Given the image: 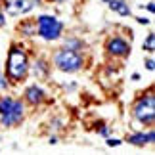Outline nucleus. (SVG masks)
Returning a JSON list of instances; mask_svg holds the SVG:
<instances>
[{
    "mask_svg": "<svg viewBox=\"0 0 155 155\" xmlns=\"http://www.w3.org/2000/svg\"><path fill=\"white\" fill-rule=\"evenodd\" d=\"M29 73V56L19 46H12L6 59V79L12 82H19Z\"/></svg>",
    "mask_w": 155,
    "mask_h": 155,
    "instance_id": "1",
    "label": "nucleus"
},
{
    "mask_svg": "<svg viewBox=\"0 0 155 155\" xmlns=\"http://www.w3.org/2000/svg\"><path fill=\"white\" fill-rule=\"evenodd\" d=\"M132 115L136 121H140L146 127H151L155 123V96L153 94H146L142 96L132 107Z\"/></svg>",
    "mask_w": 155,
    "mask_h": 155,
    "instance_id": "2",
    "label": "nucleus"
},
{
    "mask_svg": "<svg viewBox=\"0 0 155 155\" xmlns=\"http://www.w3.org/2000/svg\"><path fill=\"white\" fill-rule=\"evenodd\" d=\"M54 63H56V67L59 71H63V73H77V71L82 69V65H84V59L79 52H73V50H59L56 52V56H54Z\"/></svg>",
    "mask_w": 155,
    "mask_h": 155,
    "instance_id": "3",
    "label": "nucleus"
},
{
    "mask_svg": "<svg viewBox=\"0 0 155 155\" xmlns=\"http://www.w3.org/2000/svg\"><path fill=\"white\" fill-rule=\"evenodd\" d=\"M61 21L56 19L54 15H38L37 17V35L44 40H56L61 35Z\"/></svg>",
    "mask_w": 155,
    "mask_h": 155,
    "instance_id": "4",
    "label": "nucleus"
},
{
    "mask_svg": "<svg viewBox=\"0 0 155 155\" xmlns=\"http://www.w3.org/2000/svg\"><path fill=\"white\" fill-rule=\"evenodd\" d=\"M105 50H107V54H111V56H117V58L123 56L124 58V56H128V52H130V44H128V40L123 38V37H111L105 42Z\"/></svg>",
    "mask_w": 155,
    "mask_h": 155,
    "instance_id": "5",
    "label": "nucleus"
},
{
    "mask_svg": "<svg viewBox=\"0 0 155 155\" xmlns=\"http://www.w3.org/2000/svg\"><path fill=\"white\" fill-rule=\"evenodd\" d=\"M23 111H25V107H23V102L21 100H15L14 107L4 113V115H0V123L4 124V127H14V124H17L23 119Z\"/></svg>",
    "mask_w": 155,
    "mask_h": 155,
    "instance_id": "6",
    "label": "nucleus"
},
{
    "mask_svg": "<svg viewBox=\"0 0 155 155\" xmlns=\"http://www.w3.org/2000/svg\"><path fill=\"white\" fill-rule=\"evenodd\" d=\"M33 0H8L6 2V12L10 15H21V14H29L33 8H35Z\"/></svg>",
    "mask_w": 155,
    "mask_h": 155,
    "instance_id": "7",
    "label": "nucleus"
},
{
    "mask_svg": "<svg viewBox=\"0 0 155 155\" xmlns=\"http://www.w3.org/2000/svg\"><path fill=\"white\" fill-rule=\"evenodd\" d=\"M44 98H46V92H44L40 86H37V84L27 86V90H25V100H27L29 104L38 105V104L44 102Z\"/></svg>",
    "mask_w": 155,
    "mask_h": 155,
    "instance_id": "8",
    "label": "nucleus"
},
{
    "mask_svg": "<svg viewBox=\"0 0 155 155\" xmlns=\"http://www.w3.org/2000/svg\"><path fill=\"white\" fill-rule=\"evenodd\" d=\"M127 142L132 146H146V144H151V142H155V130H151V132H132L127 136Z\"/></svg>",
    "mask_w": 155,
    "mask_h": 155,
    "instance_id": "9",
    "label": "nucleus"
},
{
    "mask_svg": "<svg viewBox=\"0 0 155 155\" xmlns=\"http://www.w3.org/2000/svg\"><path fill=\"white\" fill-rule=\"evenodd\" d=\"M104 2L109 6L113 12H117L119 15H123V17L130 15V8H128V4L124 2V0H104Z\"/></svg>",
    "mask_w": 155,
    "mask_h": 155,
    "instance_id": "10",
    "label": "nucleus"
},
{
    "mask_svg": "<svg viewBox=\"0 0 155 155\" xmlns=\"http://www.w3.org/2000/svg\"><path fill=\"white\" fill-rule=\"evenodd\" d=\"M33 73L38 77V79H46L48 77V65H46L44 59H37L33 65Z\"/></svg>",
    "mask_w": 155,
    "mask_h": 155,
    "instance_id": "11",
    "label": "nucleus"
},
{
    "mask_svg": "<svg viewBox=\"0 0 155 155\" xmlns=\"http://www.w3.org/2000/svg\"><path fill=\"white\" fill-rule=\"evenodd\" d=\"M65 50H73V52H79L82 48V40L79 38H69V40H65V46H63Z\"/></svg>",
    "mask_w": 155,
    "mask_h": 155,
    "instance_id": "12",
    "label": "nucleus"
},
{
    "mask_svg": "<svg viewBox=\"0 0 155 155\" xmlns=\"http://www.w3.org/2000/svg\"><path fill=\"white\" fill-rule=\"evenodd\" d=\"M21 33L23 35H27V37H29V35H37V27H35L33 25V23H29V21H25V23H21Z\"/></svg>",
    "mask_w": 155,
    "mask_h": 155,
    "instance_id": "13",
    "label": "nucleus"
},
{
    "mask_svg": "<svg viewBox=\"0 0 155 155\" xmlns=\"http://www.w3.org/2000/svg\"><path fill=\"white\" fill-rule=\"evenodd\" d=\"M153 48H155V37H153V33H150V35H147V38L144 40V50L151 52Z\"/></svg>",
    "mask_w": 155,
    "mask_h": 155,
    "instance_id": "14",
    "label": "nucleus"
},
{
    "mask_svg": "<svg viewBox=\"0 0 155 155\" xmlns=\"http://www.w3.org/2000/svg\"><path fill=\"white\" fill-rule=\"evenodd\" d=\"M105 142H107V146H111V147H115V146H121L123 142L121 140H115V138H109V136H107L105 138Z\"/></svg>",
    "mask_w": 155,
    "mask_h": 155,
    "instance_id": "15",
    "label": "nucleus"
},
{
    "mask_svg": "<svg viewBox=\"0 0 155 155\" xmlns=\"http://www.w3.org/2000/svg\"><path fill=\"white\" fill-rule=\"evenodd\" d=\"M8 88V79H6V75H0V90H6Z\"/></svg>",
    "mask_w": 155,
    "mask_h": 155,
    "instance_id": "16",
    "label": "nucleus"
},
{
    "mask_svg": "<svg viewBox=\"0 0 155 155\" xmlns=\"http://www.w3.org/2000/svg\"><path fill=\"white\" fill-rule=\"evenodd\" d=\"M146 69H147V71H153V69H155V59H151V58L146 59Z\"/></svg>",
    "mask_w": 155,
    "mask_h": 155,
    "instance_id": "17",
    "label": "nucleus"
},
{
    "mask_svg": "<svg viewBox=\"0 0 155 155\" xmlns=\"http://www.w3.org/2000/svg\"><path fill=\"white\" fill-rule=\"evenodd\" d=\"M100 134H102V136H104V138H107V136H109V134H111V130H109V128H107V127H100Z\"/></svg>",
    "mask_w": 155,
    "mask_h": 155,
    "instance_id": "18",
    "label": "nucleus"
},
{
    "mask_svg": "<svg viewBox=\"0 0 155 155\" xmlns=\"http://www.w3.org/2000/svg\"><path fill=\"white\" fill-rule=\"evenodd\" d=\"M146 10L150 12V14H155V4H153V2H150V4L146 6Z\"/></svg>",
    "mask_w": 155,
    "mask_h": 155,
    "instance_id": "19",
    "label": "nucleus"
},
{
    "mask_svg": "<svg viewBox=\"0 0 155 155\" xmlns=\"http://www.w3.org/2000/svg\"><path fill=\"white\" fill-rule=\"evenodd\" d=\"M4 25H6V15L0 12V27H4Z\"/></svg>",
    "mask_w": 155,
    "mask_h": 155,
    "instance_id": "20",
    "label": "nucleus"
},
{
    "mask_svg": "<svg viewBox=\"0 0 155 155\" xmlns=\"http://www.w3.org/2000/svg\"><path fill=\"white\" fill-rule=\"evenodd\" d=\"M140 79H142L140 73H134V75H132V81H140Z\"/></svg>",
    "mask_w": 155,
    "mask_h": 155,
    "instance_id": "21",
    "label": "nucleus"
},
{
    "mask_svg": "<svg viewBox=\"0 0 155 155\" xmlns=\"http://www.w3.org/2000/svg\"><path fill=\"white\" fill-rule=\"evenodd\" d=\"M138 21H140V23H144V25H147V23H150L147 19H144V17H138Z\"/></svg>",
    "mask_w": 155,
    "mask_h": 155,
    "instance_id": "22",
    "label": "nucleus"
},
{
    "mask_svg": "<svg viewBox=\"0 0 155 155\" xmlns=\"http://www.w3.org/2000/svg\"><path fill=\"white\" fill-rule=\"evenodd\" d=\"M52 2H63V0H52Z\"/></svg>",
    "mask_w": 155,
    "mask_h": 155,
    "instance_id": "23",
    "label": "nucleus"
}]
</instances>
